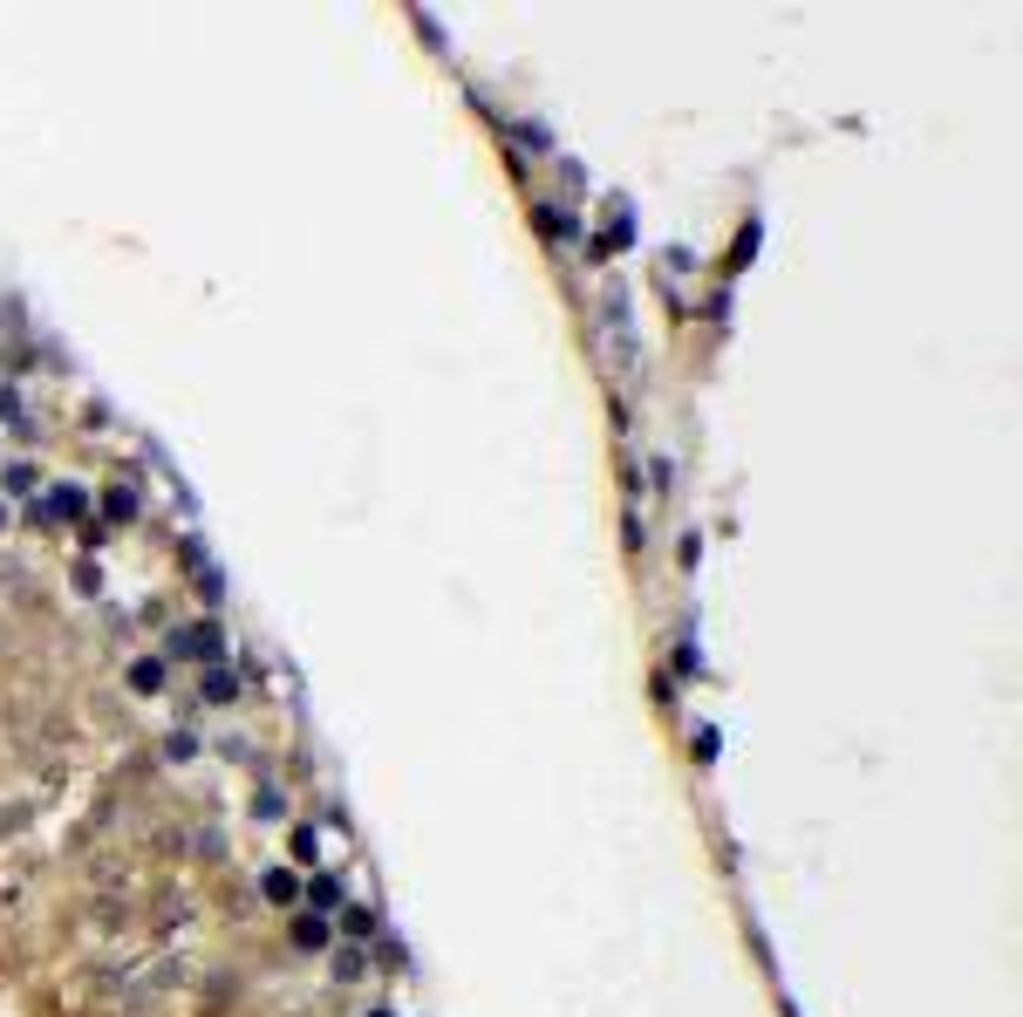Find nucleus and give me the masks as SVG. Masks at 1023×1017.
I'll list each match as a JSON object with an SVG mask.
<instances>
[{"label": "nucleus", "instance_id": "f257e3e1", "mask_svg": "<svg viewBox=\"0 0 1023 1017\" xmlns=\"http://www.w3.org/2000/svg\"><path fill=\"white\" fill-rule=\"evenodd\" d=\"M171 656H185V663H226V628L219 622H185V628H171V642H164Z\"/></svg>", "mask_w": 1023, "mask_h": 1017}, {"label": "nucleus", "instance_id": "f03ea898", "mask_svg": "<svg viewBox=\"0 0 1023 1017\" xmlns=\"http://www.w3.org/2000/svg\"><path fill=\"white\" fill-rule=\"evenodd\" d=\"M41 512H48V519H82V512H89V485L55 478V485H48V499H41Z\"/></svg>", "mask_w": 1023, "mask_h": 1017}, {"label": "nucleus", "instance_id": "7ed1b4c3", "mask_svg": "<svg viewBox=\"0 0 1023 1017\" xmlns=\"http://www.w3.org/2000/svg\"><path fill=\"white\" fill-rule=\"evenodd\" d=\"M287 929H294V949H307V956H321V949L335 942V922H328V915H314V908H301Z\"/></svg>", "mask_w": 1023, "mask_h": 1017}, {"label": "nucleus", "instance_id": "20e7f679", "mask_svg": "<svg viewBox=\"0 0 1023 1017\" xmlns=\"http://www.w3.org/2000/svg\"><path fill=\"white\" fill-rule=\"evenodd\" d=\"M301 895L314 915H341V901H348V888H341V874H314V881H301Z\"/></svg>", "mask_w": 1023, "mask_h": 1017}, {"label": "nucleus", "instance_id": "39448f33", "mask_svg": "<svg viewBox=\"0 0 1023 1017\" xmlns=\"http://www.w3.org/2000/svg\"><path fill=\"white\" fill-rule=\"evenodd\" d=\"M260 895L280 901V908H294V901H301V874H294V867H266V874H260Z\"/></svg>", "mask_w": 1023, "mask_h": 1017}, {"label": "nucleus", "instance_id": "423d86ee", "mask_svg": "<svg viewBox=\"0 0 1023 1017\" xmlns=\"http://www.w3.org/2000/svg\"><path fill=\"white\" fill-rule=\"evenodd\" d=\"M198 697H205V704H232V697H239V676H232L226 663H212L205 676H198Z\"/></svg>", "mask_w": 1023, "mask_h": 1017}, {"label": "nucleus", "instance_id": "0eeeda50", "mask_svg": "<svg viewBox=\"0 0 1023 1017\" xmlns=\"http://www.w3.org/2000/svg\"><path fill=\"white\" fill-rule=\"evenodd\" d=\"M532 219H539V233H546V239H580V219H573L567 205H539Z\"/></svg>", "mask_w": 1023, "mask_h": 1017}, {"label": "nucleus", "instance_id": "6e6552de", "mask_svg": "<svg viewBox=\"0 0 1023 1017\" xmlns=\"http://www.w3.org/2000/svg\"><path fill=\"white\" fill-rule=\"evenodd\" d=\"M341 936H348V942H369V936H376V908H362V901H341Z\"/></svg>", "mask_w": 1023, "mask_h": 1017}, {"label": "nucleus", "instance_id": "1a4fd4ad", "mask_svg": "<svg viewBox=\"0 0 1023 1017\" xmlns=\"http://www.w3.org/2000/svg\"><path fill=\"white\" fill-rule=\"evenodd\" d=\"M103 519H110V526H130V519H137V492H130V485H110V492H103Z\"/></svg>", "mask_w": 1023, "mask_h": 1017}, {"label": "nucleus", "instance_id": "9d476101", "mask_svg": "<svg viewBox=\"0 0 1023 1017\" xmlns=\"http://www.w3.org/2000/svg\"><path fill=\"white\" fill-rule=\"evenodd\" d=\"M130 690H144V697L164 690V656H137V663H130Z\"/></svg>", "mask_w": 1023, "mask_h": 1017}, {"label": "nucleus", "instance_id": "9b49d317", "mask_svg": "<svg viewBox=\"0 0 1023 1017\" xmlns=\"http://www.w3.org/2000/svg\"><path fill=\"white\" fill-rule=\"evenodd\" d=\"M35 485H41V471L28 465V458H14V465H7V492H14V499H21V492H35Z\"/></svg>", "mask_w": 1023, "mask_h": 1017}, {"label": "nucleus", "instance_id": "f8f14e48", "mask_svg": "<svg viewBox=\"0 0 1023 1017\" xmlns=\"http://www.w3.org/2000/svg\"><path fill=\"white\" fill-rule=\"evenodd\" d=\"M758 239H764V219H744V233H737V267L758 253Z\"/></svg>", "mask_w": 1023, "mask_h": 1017}, {"label": "nucleus", "instance_id": "ddd939ff", "mask_svg": "<svg viewBox=\"0 0 1023 1017\" xmlns=\"http://www.w3.org/2000/svg\"><path fill=\"white\" fill-rule=\"evenodd\" d=\"M648 478H655V492H676V465L669 458H648Z\"/></svg>", "mask_w": 1023, "mask_h": 1017}, {"label": "nucleus", "instance_id": "4468645a", "mask_svg": "<svg viewBox=\"0 0 1023 1017\" xmlns=\"http://www.w3.org/2000/svg\"><path fill=\"white\" fill-rule=\"evenodd\" d=\"M198 594L219 601V594H226V574H219V567H198Z\"/></svg>", "mask_w": 1023, "mask_h": 1017}, {"label": "nucleus", "instance_id": "2eb2a0df", "mask_svg": "<svg viewBox=\"0 0 1023 1017\" xmlns=\"http://www.w3.org/2000/svg\"><path fill=\"white\" fill-rule=\"evenodd\" d=\"M321 854V840H314V826H294V861H314Z\"/></svg>", "mask_w": 1023, "mask_h": 1017}, {"label": "nucleus", "instance_id": "dca6fc26", "mask_svg": "<svg viewBox=\"0 0 1023 1017\" xmlns=\"http://www.w3.org/2000/svg\"><path fill=\"white\" fill-rule=\"evenodd\" d=\"M512 137H519V144H532V151H546V144H553V137H546L539 123H512Z\"/></svg>", "mask_w": 1023, "mask_h": 1017}, {"label": "nucleus", "instance_id": "f3484780", "mask_svg": "<svg viewBox=\"0 0 1023 1017\" xmlns=\"http://www.w3.org/2000/svg\"><path fill=\"white\" fill-rule=\"evenodd\" d=\"M164 751H171V758H191V751H198V738H191V731H171V744H164Z\"/></svg>", "mask_w": 1023, "mask_h": 1017}, {"label": "nucleus", "instance_id": "a211bd4d", "mask_svg": "<svg viewBox=\"0 0 1023 1017\" xmlns=\"http://www.w3.org/2000/svg\"><path fill=\"white\" fill-rule=\"evenodd\" d=\"M14 410H21V390H14V383H0V417H14Z\"/></svg>", "mask_w": 1023, "mask_h": 1017}, {"label": "nucleus", "instance_id": "6ab92c4d", "mask_svg": "<svg viewBox=\"0 0 1023 1017\" xmlns=\"http://www.w3.org/2000/svg\"><path fill=\"white\" fill-rule=\"evenodd\" d=\"M0 526H7V499H0Z\"/></svg>", "mask_w": 1023, "mask_h": 1017}, {"label": "nucleus", "instance_id": "aec40b11", "mask_svg": "<svg viewBox=\"0 0 1023 1017\" xmlns=\"http://www.w3.org/2000/svg\"><path fill=\"white\" fill-rule=\"evenodd\" d=\"M369 1017H389V1011H369Z\"/></svg>", "mask_w": 1023, "mask_h": 1017}]
</instances>
